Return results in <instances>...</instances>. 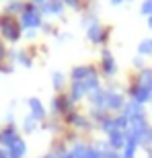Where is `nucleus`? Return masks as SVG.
<instances>
[{
  "label": "nucleus",
  "mask_w": 152,
  "mask_h": 158,
  "mask_svg": "<svg viewBox=\"0 0 152 158\" xmlns=\"http://www.w3.org/2000/svg\"><path fill=\"white\" fill-rule=\"evenodd\" d=\"M140 146H144L146 150H150L152 148V127L146 129V134H144V138H142V144Z\"/></svg>",
  "instance_id": "nucleus-14"
},
{
  "label": "nucleus",
  "mask_w": 152,
  "mask_h": 158,
  "mask_svg": "<svg viewBox=\"0 0 152 158\" xmlns=\"http://www.w3.org/2000/svg\"><path fill=\"white\" fill-rule=\"evenodd\" d=\"M138 52H140V53H152V39L142 41L140 47H138Z\"/></svg>",
  "instance_id": "nucleus-15"
},
{
  "label": "nucleus",
  "mask_w": 152,
  "mask_h": 158,
  "mask_svg": "<svg viewBox=\"0 0 152 158\" xmlns=\"http://www.w3.org/2000/svg\"><path fill=\"white\" fill-rule=\"evenodd\" d=\"M107 138H109V140H107V146L111 148V150H115V152H121L123 146H125V142H128V135H125V131H121V129L111 131Z\"/></svg>",
  "instance_id": "nucleus-2"
},
{
  "label": "nucleus",
  "mask_w": 152,
  "mask_h": 158,
  "mask_svg": "<svg viewBox=\"0 0 152 158\" xmlns=\"http://www.w3.org/2000/svg\"><path fill=\"white\" fill-rule=\"evenodd\" d=\"M43 158H58V156H56V154H53V152H49V154H45V156H43Z\"/></svg>",
  "instance_id": "nucleus-21"
},
{
  "label": "nucleus",
  "mask_w": 152,
  "mask_h": 158,
  "mask_svg": "<svg viewBox=\"0 0 152 158\" xmlns=\"http://www.w3.org/2000/svg\"><path fill=\"white\" fill-rule=\"evenodd\" d=\"M2 31H4V35L8 37V39H17L19 37V33H17V27H15V25H12V21L11 19H6V21H2Z\"/></svg>",
  "instance_id": "nucleus-9"
},
{
  "label": "nucleus",
  "mask_w": 152,
  "mask_h": 158,
  "mask_svg": "<svg viewBox=\"0 0 152 158\" xmlns=\"http://www.w3.org/2000/svg\"><path fill=\"white\" fill-rule=\"evenodd\" d=\"M37 119H33L29 115V117H25V121H23V131H27V134H33V131H35L37 129Z\"/></svg>",
  "instance_id": "nucleus-12"
},
{
  "label": "nucleus",
  "mask_w": 152,
  "mask_h": 158,
  "mask_svg": "<svg viewBox=\"0 0 152 158\" xmlns=\"http://www.w3.org/2000/svg\"><path fill=\"white\" fill-rule=\"evenodd\" d=\"M88 37H91V39H93V41H99V39H101V33H99V27H93V29L88 31Z\"/></svg>",
  "instance_id": "nucleus-17"
},
{
  "label": "nucleus",
  "mask_w": 152,
  "mask_h": 158,
  "mask_svg": "<svg viewBox=\"0 0 152 158\" xmlns=\"http://www.w3.org/2000/svg\"><path fill=\"white\" fill-rule=\"evenodd\" d=\"M23 25L25 27H37L39 25V17L33 15V12H27V15H23Z\"/></svg>",
  "instance_id": "nucleus-13"
},
{
  "label": "nucleus",
  "mask_w": 152,
  "mask_h": 158,
  "mask_svg": "<svg viewBox=\"0 0 152 158\" xmlns=\"http://www.w3.org/2000/svg\"><path fill=\"white\" fill-rule=\"evenodd\" d=\"M148 23H150V29H152V17H150V21H148Z\"/></svg>",
  "instance_id": "nucleus-26"
},
{
  "label": "nucleus",
  "mask_w": 152,
  "mask_h": 158,
  "mask_svg": "<svg viewBox=\"0 0 152 158\" xmlns=\"http://www.w3.org/2000/svg\"><path fill=\"white\" fill-rule=\"evenodd\" d=\"M0 158H8V150L0 146Z\"/></svg>",
  "instance_id": "nucleus-20"
},
{
  "label": "nucleus",
  "mask_w": 152,
  "mask_h": 158,
  "mask_svg": "<svg viewBox=\"0 0 152 158\" xmlns=\"http://www.w3.org/2000/svg\"><path fill=\"white\" fill-rule=\"evenodd\" d=\"M91 68H87V66H80V68H74L72 70V74H70V78H72V82H82L84 78L91 74Z\"/></svg>",
  "instance_id": "nucleus-8"
},
{
  "label": "nucleus",
  "mask_w": 152,
  "mask_h": 158,
  "mask_svg": "<svg viewBox=\"0 0 152 158\" xmlns=\"http://www.w3.org/2000/svg\"><path fill=\"white\" fill-rule=\"evenodd\" d=\"M25 154H27V142H25L23 138H21L12 148H8V158H25Z\"/></svg>",
  "instance_id": "nucleus-5"
},
{
  "label": "nucleus",
  "mask_w": 152,
  "mask_h": 158,
  "mask_svg": "<svg viewBox=\"0 0 152 158\" xmlns=\"http://www.w3.org/2000/svg\"><path fill=\"white\" fill-rule=\"evenodd\" d=\"M136 152H138V144L128 140L125 146H123V150H121V158H136Z\"/></svg>",
  "instance_id": "nucleus-10"
},
{
  "label": "nucleus",
  "mask_w": 152,
  "mask_h": 158,
  "mask_svg": "<svg viewBox=\"0 0 152 158\" xmlns=\"http://www.w3.org/2000/svg\"><path fill=\"white\" fill-rule=\"evenodd\" d=\"M113 72H115V62H113L111 53L103 52V74H105V76H111Z\"/></svg>",
  "instance_id": "nucleus-7"
},
{
  "label": "nucleus",
  "mask_w": 152,
  "mask_h": 158,
  "mask_svg": "<svg viewBox=\"0 0 152 158\" xmlns=\"http://www.w3.org/2000/svg\"><path fill=\"white\" fill-rule=\"evenodd\" d=\"M52 82H53V86H56V88H62V84H64V76L58 72V74H53Z\"/></svg>",
  "instance_id": "nucleus-16"
},
{
  "label": "nucleus",
  "mask_w": 152,
  "mask_h": 158,
  "mask_svg": "<svg viewBox=\"0 0 152 158\" xmlns=\"http://www.w3.org/2000/svg\"><path fill=\"white\" fill-rule=\"evenodd\" d=\"M142 12H144V15H152V0H146V2H144Z\"/></svg>",
  "instance_id": "nucleus-18"
},
{
  "label": "nucleus",
  "mask_w": 152,
  "mask_h": 158,
  "mask_svg": "<svg viewBox=\"0 0 152 158\" xmlns=\"http://www.w3.org/2000/svg\"><path fill=\"white\" fill-rule=\"evenodd\" d=\"M29 109H31V117L33 119H37V121L45 119V109H43L39 99H29Z\"/></svg>",
  "instance_id": "nucleus-3"
},
{
  "label": "nucleus",
  "mask_w": 152,
  "mask_h": 158,
  "mask_svg": "<svg viewBox=\"0 0 152 158\" xmlns=\"http://www.w3.org/2000/svg\"><path fill=\"white\" fill-rule=\"evenodd\" d=\"M21 140V134H19V129H17V125H6L4 129H0V146L2 148H12L17 142Z\"/></svg>",
  "instance_id": "nucleus-1"
},
{
  "label": "nucleus",
  "mask_w": 152,
  "mask_h": 158,
  "mask_svg": "<svg viewBox=\"0 0 152 158\" xmlns=\"http://www.w3.org/2000/svg\"><path fill=\"white\" fill-rule=\"evenodd\" d=\"M87 94H88V90L84 88V84H82V82H72V86H70V94H68V97H70L72 101H80L82 97H87Z\"/></svg>",
  "instance_id": "nucleus-6"
},
{
  "label": "nucleus",
  "mask_w": 152,
  "mask_h": 158,
  "mask_svg": "<svg viewBox=\"0 0 152 158\" xmlns=\"http://www.w3.org/2000/svg\"><path fill=\"white\" fill-rule=\"evenodd\" d=\"M146 158H152V148H150V150L146 152Z\"/></svg>",
  "instance_id": "nucleus-23"
},
{
  "label": "nucleus",
  "mask_w": 152,
  "mask_h": 158,
  "mask_svg": "<svg viewBox=\"0 0 152 158\" xmlns=\"http://www.w3.org/2000/svg\"><path fill=\"white\" fill-rule=\"evenodd\" d=\"M4 58V49H2V45H0V60Z\"/></svg>",
  "instance_id": "nucleus-22"
},
{
  "label": "nucleus",
  "mask_w": 152,
  "mask_h": 158,
  "mask_svg": "<svg viewBox=\"0 0 152 158\" xmlns=\"http://www.w3.org/2000/svg\"><path fill=\"white\" fill-rule=\"evenodd\" d=\"M125 103H123V97L119 93H109V101H107V111H119L123 109Z\"/></svg>",
  "instance_id": "nucleus-4"
},
{
  "label": "nucleus",
  "mask_w": 152,
  "mask_h": 158,
  "mask_svg": "<svg viewBox=\"0 0 152 158\" xmlns=\"http://www.w3.org/2000/svg\"><path fill=\"white\" fill-rule=\"evenodd\" d=\"M58 158H74V156H72V152H70V150H66V152L58 154Z\"/></svg>",
  "instance_id": "nucleus-19"
},
{
  "label": "nucleus",
  "mask_w": 152,
  "mask_h": 158,
  "mask_svg": "<svg viewBox=\"0 0 152 158\" xmlns=\"http://www.w3.org/2000/svg\"><path fill=\"white\" fill-rule=\"evenodd\" d=\"M66 2H70V4H76V0H66Z\"/></svg>",
  "instance_id": "nucleus-24"
},
{
  "label": "nucleus",
  "mask_w": 152,
  "mask_h": 158,
  "mask_svg": "<svg viewBox=\"0 0 152 158\" xmlns=\"http://www.w3.org/2000/svg\"><path fill=\"white\" fill-rule=\"evenodd\" d=\"M138 84L144 88H148V90H152V70H144L140 74V78H138Z\"/></svg>",
  "instance_id": "nucleus-11"
},
{
  "label": "nucleus",
  "mask_w": 152,
  "mask_h": 158,
  "mask_svg": "<svg viewBox=\"0 0 152 158\" xmlns=\"http://www.w3.org/2000/svg\"><path fill=\"white\" fill-rule=\"evenodd\" d=\"M111 2H113V4H117V2H121V0H111Z\"/></svg>",
  "instance_id": "nucleus-25"
}]
</instances>
